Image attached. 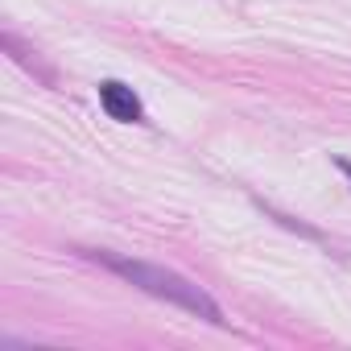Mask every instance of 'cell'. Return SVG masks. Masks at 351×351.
Here are the masks:
<instances>
[{
	"label": "cell",
	"mask_w": 351,
	"mask_h": 351,
	"mask_svg": "<svg viewBox=\"0 0 351 351\" xmlns=\"http://www.w3.org/2000/svg\"><path fill=\"white\" fill-rule=\"evenodd\" d=\"M335 165H339V169L347 173V178H351V161H347V157H335Z\"/></svg>",
	"instance_id": "cell-3"
},
{
	"label": "cell",
	"mask_w": 351,
	"mask_h": 351,
	"mask_svg": "<svg viewBox=\"0 0 351 351\" xmlns=\"http://www.w3.org/2000/svg\"><path fill=\"white\" fill-rule=\"evenodd\" d=\"M104 269H112L116 277H124L128 285H136V289H145V293H153V298H161V302H173V306H182L186 314H199V318H207V322H215V326H223L228 318H223V310H219V302L203 289V285H195L191 277H182V273H173V269H165V265H149V261H132V256H120V252H91Z\"/></svg>",
	"instance_id": "cell-1"
},
{
	"label": "cell",
	"mask_w": 351,
	"mask_h": 351,
	"mask_svg": "<svg viewBox=\"0 0 351 351\" xmlns=\"http://www.w3.org/2000/svg\"><path fill=\"white\" fill-rule=\"evenodd\" d=\"M99 108L108 112V120H120V124H136L145 116L136 91L128 83H120V79H104L99 83Z\"/></svg>",
	"instance_id": "cell-2"
}]
</instances>
